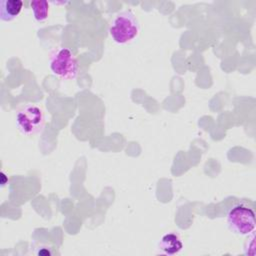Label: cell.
I'll return each instance as SVG.
<instances>
[{
	"mask_svg": "<svg viewBox=\"0 0 256 256\" xmlns=\"http://www.w3.org/2000/svg\"><path fill=\"white\" fill-rule=\"evenodd\" d=\"M140 32V25L135 14L130 10L118 13L109 28L112 40L117 44H127L133 41Z\"/></svg>",
	"mask_w": 256,
	"mask_h": 256,
	"instance_id": "1",
	"label": "cell"
},
{
	"mask_svg": "<svg viewBox=\"0 0 256 256\" xmlns=\"http://www.w3.org/2000/svg\"><path fill=\"white\" fill-rule=\"evenodd\" d=\"M17 129L25 136H31L39 133L45 124L43 110L33 104L21 107L15 116Z\"/></svg>",
	"mask_w": 256,
	"mask_h": 256,
	"instance_id": "2",
	"label": "cell"
},
{
	"mask_svg": "<svg viewBox=\"0 0 256 256\" xmlns=\"http://www.w3.org/2000/svg\"><path fill=\"white\" fill-rule=\"evenodd\" d=\"M51 71L64 80L74 79L78 74V62L69 48L61 47L55 50L49 59Z\"/></svg>",
	"mask_w": 256,
	"mask_h": 256,
	"instance_id": "3",
	"label": "cell"
},
{
	"mask_svg": "<svg viewBox=\"0 0 256 256\" xmlns=\"http://www.w3.org/2000/svg\"><path fill=\"white\" fill-rule=\"evenodd\" d=\"M227 224L233 233L249 235L255 230V213L246 205H235L227 214Z\"/></svg>",
	"mask_w": 256,
	"mask_h": 256,
	"instance_id": "4",
	"label": "cell"
},
{
	"mask_svg": "<svg viewBox=\"0 0 256 256\" xmlns=\"http://www.w3.org/2000/svg\"><path fill=\"white\" fill-rule=\"evenodd\" d=\"M158 248L166 255H175L182 250L183 242L177 233L169 232L161 237Z\"/></svg>",
	"mask_w": 256,
	"mask_h": 256,
	"instance_id": "5",
	"label": "cell"
},
{
	"mask_svg": "<svg viewBox=\"0 0 256 256\" xmlns=\"http://www.w3.org/2000/svg\"><path fill=\"white\" fill-rule=\"evenodd\" d=\"M23 2L21 0H2L0 1V19L2 21H12L21 12Z\"/></svg>",
	"mask_w": 256,
	"mask_h": 256,
	"instance_id": "6",
	"label": "cell"
},
{
	"mask_svg": "<svg viewBox=\"0 0 256 256\" xmlns=\"http://www.w3.org/2000/svg\"><path fill=\"white\" fill-rule=\"evenodd\" d=\"M30 6L36 21L42 22L48 18L49 3L47 1H32L30 2Z\"/></svg>",
	"mask_w": 256,
	"mask_h": 256,
	"instance_id": "7",
	"label": "cell"
}]
</instances>
